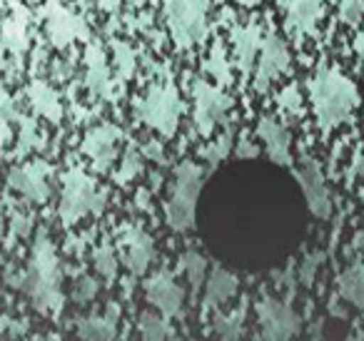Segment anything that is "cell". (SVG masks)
I'll return each mask as SVG.
<instances>
[{
    "label": "cell",
    "instance_id": "ffe728a7",
    "mask_svg": "<svg viewBox=\"0 0 364 341\" xmlns=\"http://www.w3.org/2000/svg\"><path fill=\"white\" fill-rule=\"evenodd\" d=\"M140 336H142V341H165L167 339L165 319L152 314V311L142 314L140 316Z\"/></svg>",
    "mask_w": 364,
    "mask_h": 341
},
{
    "label": "cell",
    "instance_id": "cb8c5ba5",
    "mask_svg": "<svg viewBox=\"0 0 364 341\" xmlns=\"http://www.w3.org/2000/svg\"><path fill=\"white\" fill-rule=\"evenodd\" d=\"M95 281L92 279H82L80 284L75 286V299L77 301H90L92 296H95Z\"/></svg>",
    "mask_w": 364,
    "mask_h": 341
},
{
    "label": "cell",
    "instance_id": "484cf974",
    "mask_svg": "<svg viewBox=\"0 0 364 341\" xmlns=\"http://www.w3.org/2000/svg\"><path fill=\"white\" fill-rule=\"evenodd\" d=\"M43 341H58V339H53V336H50V339H43Z\"/></svg>",
    "mask_w": 364,
    "mask_h": 341
},
{
    "label": "cell",
    "instance_id": "d6986e66",
    "mask_svg": "<svg viewBox=\"0 0 364 341\" xmlns=\"http://www.w3.org/2000/svg\"><path fill=\"white\" fill-rule=\"evenodd\" d=\"M242 321H245V306L237 311H232L230 316L218 314L215 319V331L223 341H237L240 334H242Z\"/></svg>",
    "mask_w": 364,
    "mask_h": 341
},
{
    "label": "cell",
    "instance_id": "603a6c76",
    "mask_svg": "<svg viewBox=\"0 0 364 341\" xmlns=\"http://www.w3.org/2000/svg\"><path fill=\"white\" fill-rule=\"evenodd\" d=\"M95 261H97V269H100V274H105L107 279L115 274V259H112V251L107 249V247H102L100 251H95Z\"/></svg>",
    "mask_w": 364,
    "mask_h": 341
},
{
    "label": "cell",
    "instance_id": "52a82bcc",
    "mask_svg": "<svg viewBox=\"0 0 364 341\" xmlns=\"http://www.w3.org/2000/svg\"><path fill=\"white\" fill-rule=\"evenodd\" d=\"M147 299L162 311V316H172L182 306V289L170 279V274H157L147 281Z\"/></svg>",
    "mask_w": 364,
    "mask_h": 341
},
{
    "label": "cell",
    "instance_id": "ba28073f",
    "mask_svg": "<svg viewBox=\"0 0 364 341\" xmlns=\"http://www.w3.org/2000/svg\"><path fill=\"white\" fill-rule=\"evenodd\" d=\"M142 117H145V122H150L152 127H157V130H162L165 135H170L177 122V107H175L172 95H152L150 100L142 105Z\"/></svg>",
    "mask_w": 364,
    "mask_h": 341
},
{
    "label": "cell",
    "instance_id": "277c9868",
    "mask_svg": "<svg viewBox=\"0 0 364 341\" xmlns=\"http://www.w3.org/2000/svg\"><path fill=\"white\" fill-rule=\"evenodd\" d=\"M102 197L95 192L92 182L87 180L82 172H70L65 177V195H63V220L70 224V222L80 220L85 212H100Z\"/></svg>",
    "mask_w": 364,
    "mask_h": 341
},
{
    "label": "cell",
    "instance_id": "5b68a950",
    "mask_svg": "<svg viewBox=\"0 0 364 341\" xmlns=\"http://www.w3.org/2000/svg\"><path fill=\"white\" fill-rule=\"evenodd\" d=\"M259 324H262L264 339L267 341H289V336L297 331L299 319L289 306L279 304L274 299H264L257 309Z\"/></svg>",
    "mask_w": 364,
    "mask_h": 341
},
{
    "label": "cell",
    "instance_id": "9c48e42d",
    "mask_svg": "<svg viewBox=\"0 0 364 341\" xmlns=\"http://www.w3.org/2000/svg\"><path fill=\"white\" fill-rule=\"evenodd\" d=\"M259 137L267 145V152L277 165H289L292 157H289V135L284 132V127H279L274 120H262L259 122Z\"/></svg>",
    "mask_w": 364,
    "mask_h": 341
},
{
    "label": "cell",
    "instance_id": "4fadbf2b",
    "mask_svg": "<svg viewBox=\"0 0 364 341\" xmlns=\"http://www.w3.org/2000/svg\"><path fill=\"white\" fill-rule=\"evenodd\" d=\"M287 63H289L287 48H284L277 38H269L267 48H264L262 65H259V87H264L277 72H282L284 67H287Z\"/></svg>",
    "mask_w": 364,
    "mask_h": 341
},
{
    "label": "cell",
    "instance_id": "ac0fdd59",
    "mask_svg": "<svg viewBox=\"0 0 364 341\" xmlns=\"http://www.w3.org/2000/svg\"><path fill=\"white\" fill-rule=\"evenodd\" d=\"M339 286L352 304H364V266H352L349 271H344Z\"/></svg>",
    "mask_w": 364,
    "mask_h": 341
},
{
    "label": "cell",
    "instance_id": "44dd1931",
    "mask_svg": "<svg viewBox=\"0 0 364 341\" xmlns=\"http://www.w3.org/2000/svg\"><path fill=\"white\" fill-rule=\"evenodd\" d=\"M339 16L349 26H357L364 18V0H342L339 3Z\"/></svg>",
    "mask_w": 364,
    "mask_h": 341
},
{
    "label": "cell",
    "instance_id": "e0dca14e",
    "mask_svg": "<svg viewBox=\"0 0 364 341\" xmlns=\"http://www.w3.org/2000/svg\"><path fill=\"white\" fill-rule=\"evenodd\" d=\"M200 92H203V95H198V102H200L198 120H200L203 132H210V130H213V125H215V120L220 117V112L225 110V105H228V102L220 100V97L213 95V92H208L205 87H200Z\"/></svg>",
    "mask_w": 364,
    "mask_h": 341
},
{
    "label": "cell",
    "instance_id": "7a4b0ae2",
    "mask_svg": "<svg viewBox=\"0 0 364 341\" xmlns=\"http://www.w3.org/2000/svg\"><path fill=\"white\" fill-rule=\"evenodd\" d=\"M26 291L41 311H60L63 299L58 291V261L48 242L36 247V259L26 281Z\"/></svg>",
    "mask_w": 364,
    "mask_h": 341
},
{
    "label": "cell",
    "instance_id": "8fae6325",
    "mask_svg": "<svg viewBox=\"0 0 364 341\" xmlns=\"http://www.w3.org/2000/svg\"><path fill=\"white\" fill-rule=\"evenodd\" d=\"M319 13H322V0H292L287 23L297 33H312Z\"/></svg>",
    "mask_w": 364,
    "mask_h": 341
},
{
    "label": "cell",
    "instance_id": "8992f818",
    "mask_svg": "<svg viewBox=\"0 0 364 341\" xmlns=\"http://www.w3.org/2000/svg\"><path fill=\"white\" fill-rule=\"evenodd\" d=\"M297 180H299V185H302L304 197H307L309 210H312L317 217H327L329 215V195H327V187H324L319 167L314 165V162H304L297 172Z\"/></svg>",
    "mask_w": 364,
    "mask_h": 341
},
{
    "label": "cell",
    "instance_id": "7402d4cb",
    "mask_svg": "<svg viewBox=\"0 0 364 341\" xmlns=\"http://www.w3.org/2000/svg\"><path fill=\"white\" fill-rule=\"evenodd\" d=\"M185 266H188V276L193 281V286H200V281L205 276V259L200 254H195V251H190L185 256Z\"/></svg>",
    "mask_w": 364,
    "mask_h": 341
},
{
    "label": "cell",
    "instance_id": "d4e9b609",
    "mask_svg": "<svg viewBox=\"0 0 364 341\" xmlns=\"http://www.w3.org/2000/svg\"><path fill=\"white\" fill-rule=\"evenodd\" d=\"M279 105L287 107L289 112H297L299 110V95H297V87H289V90L282 92V97H279Z\"/></svg>",
    "mask_w": 364,
    "mask_h": 341
},
{
    "label": "cell",
    "instance_id": "9a60e30c",
    "mask_svg": "<svg viewBox=\"0 0 364 341\" xmlns=\"http://www.w3.org/2000/svg\"><path fill=\"white\" fill-rule=\"evenodd\" d=\"M112 140H115V130L112 127H102L97 132H90V137L85 140V152L90 157H95V162L100 167H107L112 160Z\"/></svg>",
    "mask_w": 364,
    "mask_h": 341
},
{
    "label": "cell",
    "instance_id": "2e32d148",
    "mask_svg": "<svg viewBox=\"0 0 364 341\" xmlns=\"http://www.w3.org/2000/svg\"><path fill=\"white\" fill-rule=\"evenodd\" d=\"M237 289V281L232 274H228L225 269H218L208 281V294H205V306H218L223 301H228Z\"/></svg>",
    "mask_w": 364,
    "mask_h": 341
},
{
    "label": "cell",
    "instance_id": "30bf717a",
    "mask_svg": "<svg viewBox=\"0 0 364 341\" xmlns=\"http://www.w3.org/2000/svg\"><path fill=\"white\" fill-rule=\"evenodd\" d=\"M117 329V314L115 306L107 316H87L77 321V336L82 341H112Z\"/></svg>",
    "mask_w": 364,
    "mask_h": 341
},
{
    "label": "cell",
    "instance_id": "6da1fadb",
    "mask_svg": "<svg viewBox=\"0 0 364 341\" xmlns=\"http://www.w3.org/2000/svg\"><path fill=\"white\" fill-rule=\"evenodd\" d=\"M312 90V102L317 120L322 130H332L339 122H344L352 110L359 105V92L349 77H344L339 70L332 67H322L309 82Z\"/></svg>",
    "mask_w": 364,
    "mask_h": 341
},
{
    "label": "cell",
    "instance_id": "3957f363",
    "mask_svg": "<svg viewBox=\"0 0 364 341\" xmlns=\"http://www.w3.org/2000/svg\"><path fill=\"white\" fill-rule=\"evenodd\" d=\"M200 195V170L190 162L177 170V182L172 200L167 205V222L175 229H188L195 222V202Z\"/></svg>",
    "mask_w": 364,
    "mask_h": 341
},
{
    "label": "cell",
    "instance_id": "7c38bea8",
    "mask_svg": "<svg viewBox=\"0 0 364 341\" xmlns=\"http://www.w3.org/2000/svg\"><path fill=\"white\" fill-rule=\"evenodd\" d=\"M125 244H127V264H130L132 271H145V266L150 264V256H152V242L145 232L135 229L130 227L125 237Z\"/></svg>",
    "mask_w": 364,
    "mask_h": 341
},
{
    "label": "cell",
    "instance_id": "5bb4252c",
    "mask_svg": "<svg viewBox=\"0 0 364 341\" xmlns=\"http://www.w3.org/2000/svg\"><path fill=\"white\" fill-rule=\"evenodd\" d=\"M43 167H26V170H16L11 175L13 187L23 192L31 200H46L48 197V185L43 180Z\"/></svg>",
    "mask_w": 364,
    "mask_h": 341
}]
</instances>
